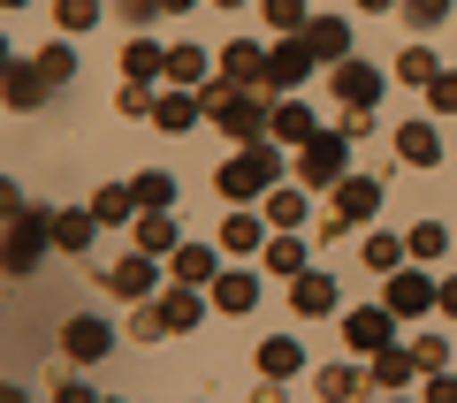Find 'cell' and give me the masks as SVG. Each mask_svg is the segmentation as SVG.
Returning a JSON list of instances; mask_svg holds the SVG:
<instances>
[{"mask_svg":"<svg viewBox=\"0 0 457 403\" xmlns=\"http://www.w3.org/2000/svg\"><path fill=\"white\" fill-rule=\"evenodd\" d=\"M389 320H396L389 305H359V312H343V342H351L359 358H374L381 342H389Z\"/></svg>","mask_w":457,"mask_h":403,"instance_id":"6","label":"cell"},{"mask_svg":"<svg viewBox=\"0 0 457 403\" xmlns=\"http://www.w3.org/2000/svg\"><path fill=\"white\" fill-rule=\"evenodd\" d=\"M92 213H99V228H122L130 213H145V206H137V191H122V183H107V191L92 198Z\"/></svg>","mask_w":457,"mask_h":403,"instance_id":"22","label":"cell"},{"mask_svg":"<svg viewBox=\"0 0 457 403\" xmlns=\"http://www.w3.org/2000/svg\"><path fill=\"white\" fill-rule=\"evenodd\" d=\"M8 8H23V0H8Z\"/></svg>","mask_w":457,"mask_h":403,"instance_id":"48","label":"cell"},{"mask_svg":"<svg viewBox=\"0 0 457 403\" xmlns=\"http://www.w3.org/2000/svg\"><path fill=\"white\" fill-rule=\"evenodd\" d=\"M343 176H351V137L343 129H312L305 145H297V183L305 191H336Z\"/></svg>","mask_w":457,"mask_h":403,"instance_id":"2","label":"cell"},{"mask_svg":"<svg viewBox=\"0 0 457 403\" xmlns=\"http://www.w3.org/2000/svg\"><path fill=\"white\" fill-rule=\"evenodd\" d=\"M46 92H54V84L38 77V62H8V107L31 114V107H46Z\"/></svg>","mask_w":457,"mask_h":403,"instance_id":"11","label":"cell"},{"mask_svg":"<svg viewBox=\"0 0 457 403\" xmlns=\"http://www.w3.org/2000/svg\"><path fill=\"white\" fill-rule=\"evenodd\" d=\"M290 305L305 312V320H320V312H336V282H328V275H312V267H305V275L290 282Z\"/></svg>","mask_w":457,"mask_h":403,"instance_id":"13","label":"cell"},{"mask_svg":"<svg viewBox=\"0 0 457 403\" xmlns=\"http://www.w3.org/2000/svg\"><path fill=\"white\" fill-rule=\"evenodd\" d=\"M168 77H176V84H206V53H198V46H176V53H168Z\"/></svg>","mask_w":457,"mask_h":403,"instance_id":"32","label":"cell"},{"mask_svg":"<svg viewBox=\"0 0 457 403\" xmlns=\"http://www.w3.org/2000/svg\"><path fill=\"white\" fill-rule=\"evenodd\" d=\"M404 16H411V23H420V31H435V23H442V16H450V0H404Z\"/></svg>","mask_w":457,"mask_h":403,"instance_id":"39","label":"cell"},{"mask_svg":"<svg viewBox=\"0 0 457 403\" xmlns=\"http://www.w3.org/2000/svg\"><path fill=\"white\" fill-rule=\"evenodd\" d=\"M260 243H267V221H252V213H228L221 221V251L245 259V251H260Z\"/></svg>","mask_w":457,"mask_h":403,"instance_id":"19","label":"cell"},{"mask_svg":"<svg viewBox=\"0 0 457 403\" xmlns=\"http://www.w3.org/2000/svg\"><path fill=\"white\" fill-rule=\"evenodd\" d=\"M161 8H191V0H161Z\"/></svg>","mask_w":457,"mask_h":403,"instance_id":"47","label":"cell"},{"mask_svg":"<svg viewBox=\"0 0 457 403\" xmlns=\"http://www.w3.org/2000/svg\"><path fill=\"white\" fill-rule=\"evenodd\" d=\"M374 129V107H343V137H366Z\"/></svg>","mask_w":457,"mask_h":403,"instance_id":"42","label":"cell"},{"mask_svg":"<svg viewBox=\"0 0 457 403\" xmlns=\"http://www.w3.org/2000/svg\"><path fill=\"white\" fill-rule=\"evenodd\" d=\"M305 38H312V53H320V62H343V53H351V23H343V16H312Z\"/></svg>","mask_w":457,"mask_h":403,"instance_id":"16","label":"cell"},{"mask_svg":"<svg viewBox=\"0 0 457 403\" xmlns=\"http://www.w3.org/2000/svg\"><path fill=\"white\" fill-rule=\"evenodd\" d=\"M435 305H442V312H450V320H457V275L442 282V297H435Z\"/></svg>","mask_w":457,"mask_h":403,"instance_id":"44","label":"cell"},{"mask_svg":"<svg viewBox=\"0 0 457 403\" xmlns=\"http://www.w3.org/2000/svg\"><path fill=\"white\" fill-rule=\"evenodd\" d=\"M130 191H137V206H145V213H161V206H176V183H168V176H137Z\"/></svg>","mask_w":457,"mask_h":403,"instance_id":"31","label":"cell"},{"mask_svg":"<svg viewBox=\"0 0 457 403\" xmlns=\"http://www.w3.org/2000/svg\"><path fill=\"white\" fill-rule=\"evenodd\" d=\"M122 77H137V84L168 77V53L153 46V38H122Z\"/></svg>","mask_w":457,"mask_h":403,"instance_id":"15","label":"cell"},{"mask_svg":"<svg viewBox=\"0 0 457 403\" xmlns=\"http://www.w3.org/2000/svg\"><path fill=\"white\" fill-rule=\"evenodd\" d=\"M312 388H320V396H359V388H366V373H351V366H328Z\"/></svg>","mask_w":457,"mask_h":403,"instance_id":"36","label":"cell"},{"mask_svg":"<svg viewBox=\"0 0 457 403\" xmlns=\"http://www.w3.org/2000/svg\"><path fill=\"white\" fill-rule=\"evenodd\" d=\"M198 114H206V99H153V122H161V129H191L198 122Z\"/></svg>","mask_w":457,"mask_h":403,"instance_id":"26","label":"cell"},{"mask_svg":"<svg viewBox=\"0 0 457 403\" xmlns=\"http://www.w3.org/2000/svg\"><path fill=\"white\" fill-rule=\"evenodd\" d=\"M396 152H404L411 168H435V160H442V137H435L427 122H404V129H396Z\"/></svg>","mask_w":457,"mask_h":403,"instance_id":"18","label":"cell"},{"mask_svg":"<svg viewBox=\"0 0 457 403\" xmlns=\"http://www.w3.org/2000/svg\"><path fill=\"white\" fill-rule=\"evenodd\" d=\"M213 8H245V0H213Z\"/></svg>","mask_w":457,"mask_h":403,"instance_id":"46","label":"cell"},{"mask_svg":"<svg viewBox=\"0 0 457 403\" xmlns=\"http://www.w3.org/2000/svg\"><path fill=\"white\" fill-rule=\"evenodd\" d=\"M176 221H168V206L161 213H145V221H137V251H153V259H168V251H176Z\"/></svg>","mask_w":457,"mask_h":403,"instance_id":"24","label":"cell"},{"mask_svg":"<svg viewBox=\"0 0 457 403\" xmlns=\"http://www.w3.org/2000/svg\"><path fill=\"white\" fill-rule=\"evenodd\" d=\"M411 373H427L420 350H396V342H381V350H374V381H381V388H404Z\"/></svg>","mask_w":457,"mask_h":403,"instance_id":"17","label":"cell"},{"mask_svg":"<svg viewBox=\"0 0 457 403\" xmlns=\"http://www.w3.org/2000/svg\"><path fill=\"white\" fill-rule=\"evenodd\" d=\"M359 8H366V16H381V8H404V0H359Z\"/></svg>","mask_w":457,"mask_h":403,"instance_id":"45","label":"cell"},{"mask_svg":"<svg viewBox=\"0 0 457 403\" xmlns=\"http://www.w3.org/2000/svg\"><path fill=\"white\" fill-rule=\"evenodd\" d=\"M396 77H404V84H435L442 69H435V53H427V46H404V53H396Z\"/></svg>","mask_w":457,"mask_h":403,"instance_id":"29","label":"cell"},{"mask_svg":"<svg viewBox=\"0 0 457 403\" xmlns=\"http://www.w3.org/2000/svg\"><path fill=\"white\" fill-rule=\"evenodd\" d=\"M54 243V213H16L8 221V275H31Z\"/></svg>","mask_w":457,"mask_h":403,"instance_id":"4","label":"cell"},{"mask_svg":"<svg viewBox=\"0 0 457 403\" xmlns=\"http://www.w3.org/2000/svg\"><path fill=\"white\" fill-rule=\"evenodd\" d=\"M213 305H221V312H252V305H260V282H252V275H213Z\"/></svg>","mask_w":457,"mask_h":403,"instance_id":"20","label":"cell"},{"mask_svg":"<svg viewBox=\"0 0 457 403\" xmlns=\"http://www.w3.org/2000/svg\"><path fill=\"white\" fill-rule=\"evenodd\" d=\"M92 228H99V213H92V206L54 213V243H62V251H84V243H92Z\"/></svg>","mask_w":457,"mask_h":403,"instance_id":"23","label":"cell"},{"mask_svg":"<svg viewBox=\"0 0 457 403\" xmlns=\"http://www.w3.org/2000/svg\"><path fill=\"white\" fill-rule=\"evenodd\" d=\"M62 342H69V358H84V366H92V358L114 350V327H107V320H69Z\"/></svg>","mask_w":457,"mask_h":403,"instance_id":"14","label":"cell"},{"mask_svg":"<svg viewBox=\"0 0 457 403\" xmlns=\"http://www.w3.org/2000/svg\"><path fill=\"white\" fill-rule=\"evenodd\" d=\"M38 77H46V84H69V77H77V53H69V46H46V53H38Z\"/></svg>","mask_w":457,"mask_h":403,"instance_id":"37","label":"cell"},{"mask_svg":"<svg viewBox=\"0 0 457 403\" xmlns=\"http://www.w3.org/2000/svg\"><path fill=\"white\" fill-rule=\"evenodd\" d=\"M267 23L275 31H305V0H267Z\"/></svg>","mask_w":457,"mask_h":403,"instance_id":"38","label":"cell"},{"mask_svg":"<svg viewBox=\"0 0 457 403\" xmlns=\"http://www.w3.org/2000/svg\"><path fill=\"white\" fill-rule=\"evenodd\" d=\"M297 366H305V350H297L290 335H275V342H260V373H267V381H290Z\"/></svg>","mask_w":457,"mask_h":403,"instance_id":"25","label":"cell"},{"mask_svg":"<svg viewBox=\"0 0 457 403\" xmlns=\"http://www.w3.org/2000/svg\"><path fill=\"white\" fill-rule=\"evenodd\" d=\"M198 312H206V297H198L191 282H176V290L161 297V320H168V335H191V327H198Z\"/></svg>","mask_w":457,"mask_h":403,"instance_id":"12","label":"cell"},{"mask_svg":"<svg viewBox=\"0 0 457 403\" xmlns=\"http://www.w3.org/2000/svg\"><path fill=\"white\" fill-rule=\"evenodd\" d=\"M435 297H442V282H427V275H404V267L389 275V312H396V320H420V312L435 305Z\"/></svg>","mask_w":457,"mask_h":403,"instance_id":"7","label":"cell"},{"mask_svg":"<svg viewBox=\"0 0 457 403\" xmlns=\"http://www.w3.org/2000/svg\"><path fill=\"white\" fill-rule=\"evenodd\" d=\"M114 107H122V114H153V92H145V84L130 77V84H122V99H114Z\"/></svg>","mask_w":457,"mask_h":403,"instance_id":"41","label":"cell"},{"mask_svg":"<svg viewBox=\"0 0 457 403\" xmlns=\"http://www.w3.org/2000/svg\"><path fill=\"white\" fill-rule=\"evenodd\" d=\"M427 107H435V114H457V77H435V84H427Z\"/></svg>","mask_w":457,"mask_h":403,"instance_id":"40","label":"cell"},{"mask_svg":"<svg viewBox=\"0 0 457 403\" xmlns=\"http://www.w3.org/2000/svg\"><path fill=\"white\" fill-rule=\"evenodd\" d=\"M411 350H420V366H427V373H442V358H450V342H435V335H427V342H411Z\"/></svg>","mask_w":457,"mask_h":403,"instance_id":"43","label":"cell"},{"mask_svg":"<svg viewBox=\"0 0 457 403\" xmlns=\"http://www.w3.org/2000/svg\"><path fill=\"white\" fill-rule=\"evenodd\" d=\"M267 267H275V275H305V243H297V236H275V243H267Z\"/></svg>","mask_w":457,"mask_h":403,"instance_id":"30","label":"cell"},{"mask_svg":"<svg viewBox=\"0 0 457 403\" xmlns=\"http://www.w3.org/2000/svg\"><path fill=\"white\" fill-rule=\"evenodd\" d=\"M312 62H320V53H312V38H282L275 53H267V92H290V84H305L312 77Z\"/></svg>","mask_w":457,"mask_h":403,"instance_id":"5","label":"cell"},{"mask_svg":"<svg viewBox=\"0 0 457 403\" xmlns=\"http://www.w3.org/2000/svg\"><path fill=\"white\" fill-rule=\"evenodd\" d=\"M336 92L351 99V107H374V99H381V69H374V62H351V53H343V62H336Z\"/></svg>","mask_w":457,"mask_h":403,"instance_id":"9","label":"cell"},{"mask_svg":"<svg viewBox=\"0 0 457 403\" xmlns=\"http://www.w3.org/2000/svg\"><path fill=\"white\" fill-rule=\"evenodd\" d=\"M374 206H381V183L374 176H343L336 183V206H328V221H320V236H343V228L374 221Z\"/></svg>","mask_w":457,"mask_h":403,"instance_id":"3","label":"cell"},{"mask_svg":"<svg viewBox=\"0 0 457 403\" xmlns=\"http://www.w3.org/2000/svg\"><path fill=\"white\" fill-rule=\"evenodd\" d=\"M221 77H228V84H260V77H267V53H260V46H245V38H237V46L221 53Z\"/></svg>","mask_w":457,"mask_h":403,"instance_id":"21","label":"cell"},{"mask_svg":"<svg viewBox=\"0 0 457 403\" xmlns=\"http://www.w3.org/2000/svg\"><path fill=\"white\" fill-rule=\"evenodd\" d=\"M275 176H282V152L275 145H260V137H245V152H237V160H221V198L228 206H252V198H267L275 191Z\"/></svg>","mask_w":457,"mask_h":403,"instance_id":"1","label":"cell"},{"mask_svg":"<svg viewBox=\"0 0 457 403\" xmlns=\"http://www.w3.org/2000/svg\"><path fill=\"white\" fill-rule=\"evenodd\" d=\"M107 282L114 297H122V305H137V297H153V251H137V259H122V267H107Z\"/></svg>","mask_w":457,"mask_h":403,"instance_id":"8","label":"cell"},{"mask_svg":"<svg viewBox=\"0 0 457 403\" xmlns=\"http://www.w3.org/2000/svg\"><path fill=\"white\" fill-rule=\"evenodd\" d=\"M396 259H404L396 236H366V267H374V275H396Z\"/></svg>","mask_w":457,"mask_h":403,"instance_id":"35","label":"cell"},{"mask_svg":"<svg viewBox=\"0 0 457 403\" xmlns=\"http://www.w3.org/2000/svg\"><path fill=\"white\" fill-rule=\"evenodd\" d=\"M267 221H282V228H305V191H267Z\"/></svg>","mask_w":457,"mask_h":403,"instance_id":"28","label":"cell"},{"mask_svg":"<svg viewBox=\"0 0 457 403\" xmlns=\"http://www.w3.org/2000/svg\"><path fill=\"white\" fill-rule=\"evenodd\" d=\"M411 251H420V259H442V251H450V228H442V221H420V228H411Z\"/></svg>","mask_w":457,"mask_h":403,"instance_id":"33","label":"cell"},{"mask_svg":"<svg viewBox=\"0 0 457 403\" xmlns=\"http://www.w3.org/2000/svg\"><path fill=\"white\" fill-rule=\"evenodd\" d=\"M267 137H275V145H305V137H312V107H305V99H275Z\"/></svg>","mask_w":457,"mask_h":403,"instance_id":"10","label":"cell"},{"mask_svg":"<svg viewBox=\"0 0 457 403\" xmlns=\"http://www.w3.org/2000/svg\"><path fill=\"white\" fill-rule=\"evenodd\" d=\"M54 16H62V31H92V23H99V0H54Z\"/></svg>","mask_w":457,"mask_h":403,"instance_id":"34","label":"cell"},{"mask_svg":"<svg viewBox=\"0 0 457 403\" xmlns=\"http://www.w3.org/2000/svg\"><path fill=\"white\" fill-rule=\"evenodd\" d=\"M168 259H176V282H213V251L206 243H176Z\"/></svg>","mask_w":457,"mask_h":403,"instance_id":"27","label":"cell"}]
</instances>
